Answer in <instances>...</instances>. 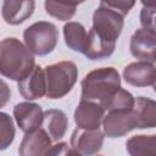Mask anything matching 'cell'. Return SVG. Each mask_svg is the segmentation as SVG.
Returning a JSON list of instances; mask_svg holds the SVG:
<instances>
[{
    "label": "cell",
    "mask_w": 156,
    "mask_h": 156,
    "mask_svg": "<svg viewBox=\"0 0 156 156\" xmlns=\"http://www.w3.org/2000/svg\"><path fill=\"white\" fill-rule=\"evenodd\" d=\"M69 149H71V147L68 146L67 143L61 141V143H57V144L52 145V146L49 149V151L46 152L45 156H66Z\"/></svg>",
    "instance_id": "obj_23"
},
{
    "label": "cell",
    "mask_w": 156,
    "mask_h": 156,
    "mask_svg": "<svg viewBox=\"0 0 156 156\" xmlns=\"http://www.w3.org/2000/svg\"><path fill=\"white\" fill-rule=\"evenodd\" d=\"M63 38L66 45L77 52L84 54L88 44V32L79 22H68L63 26Z\"/></svg>",
    "instance_id": "obj_16"
},
{
    "label": "cell",
    "mask_w": 156,
    "mask_h": 156,
    "mask_svg": "<svg viewBox=\"0 0 156 156\" xmlns=\"http://www.w3.org/2000/svg\"><path fill=\"white\" fill-rule=\"evenodd\" d=\"M82 99L100 104L107 111L122 89L121 77L113 67H101L89 72L80 82Z\"/></svg>",
    "instance_id": "obj_1"
},
{
    "label": "cell",
    "mask_w": 156,
    "mask_h": 156,
    "mask_svg": "<svg viewBox=\"0 0 156 156\" xmlns=\"http://www.w3.org/2000/svg\"><path fill=\"white\" fill-rule=\"evenodd\" d=\"M13 118L24 133H32L38 129L44 123V112L38 104L24 101L15 105L13 107Z\"/></svg>",
    "instance_id": "obj_9"
},
{
    "label": "cell",
    "mask_w": 156,
    "mask_h": 156,
    "mask_svg": "<svg viewBox=\"0 0 156 156\" xmlns=\"http://www.w3.org/2000/svg\"><path fill=\"white\" fill-rule=\"evenodd\" d=\"M33 0H5L2 2V18L11 26H17L27 21L34 12Z\"/></svg>",
    "instance_id": "obj_14"
},
{
    "label": "cell",
    "mask_w": 156,
    "mask_h": 156,
    "mask_svg": "<svg viewBox=\"0 0 156 156\" xmlns=\"http://www.w3.org/2000/svg\"><path fill=\"white\" fill-rule=\"evenodd\" d=\"M66 156H83L82 154H79L77 150H74L73 147H71L69 150H68V152H67V155Z\"/></svg>",
    "instance_id": "obj_24"
},
{
    "label": "cell",
    "mask_w": 156,
    "mask_h": 156,
    "mask_svg": "<svg viewBox=\"0 0 156 156\" xmlns=\"http://www.w3.org/2000/svg\"><path fill=\"white\" fill-rule=\"evenodd\" d=\"M106 4L123 16H126L129 10L135 5L134 1H106Z\"/></svg>",
    "instance_id": "obj_22"
},
{
    "label": "cell",
    "mask_w": 156,
    "mask_h": 156,
    "mask_svg": "<svg viewBox=\"0 0 156 156\" xmlns=\"http://www.w3.org/2000/svg\"><path fill=\"white\" fill-rule=\"evenodd\" d=\"M45 130L49 133L50 138L54 141L62 139L67 132L68 118L66 113L61 110L50 108L44 112V123Z\"/></svg>",
    "instance_id": "obj_15"
},
{
    "label": "cell",
    "mask_w": 156,
    "mask_h": 156,
    "mask_svg": "<svg viewBox=\"0 0 156 156\" xmlns=\"http://www.w3.org/2000/svg\"><path fill=\"white\" fill-rule=\"evenodd\" d=\"M45 11L54 18L58 21H68L71 20L77 10V2H61V1H45L44 2Z\"/></svg>",
    "instance_id": "obj_19"
},
{
    "label": "cell",
    "mask_w": 156,
    "mask_h": 156,
    "mask_svg": "<svg viewBox=\"0 0 156 156\" xmlns=\"http://www.w3.org/2000/svg\"><path fill=\"white\" fill-rule=\"evenodd\" d=\"M35 67L34 55L17 38H5L0 43V73L21 82Z\"/></svg>",
    "instance_id": "obj_2"
},
{
    "label": "cell",
    "mask_w": 156,
    "mask_h": 156,
    "mask_svg": "<svg viewBox=\"0 0 156 156\" xmlns=\"http://www.w3.org/2000/svg\"><path fill=\"white\" fill-rule=\"evenodd\" d=\"M0 133H1V150L7 149L13 139H15V126H13V121L12 118L6 113V112H1L0 113Z\"/></svg>",
    "instance_id": "obj_20"
},
{
    "label": "cell",
    "mask_w": 156,
    "mask_h": 156,
    "mask_svg": "<svg viewBox=\"0 0 156 156\" xmlns=\"http://www.w3.org/2000/svg\"><path fill=\"white\" fill-rule=\"evenodd\" d=\"M129 156H156V134L134 135L126 143Z\"/></svg>",
    "instance_id": "obj_18"
},
{
    "label": "cell",
    "mask_w": 156,
    "mask_h": 156,
    "mask_svg": "<svg viewBox=\"0 0 156 156\" xmlns=\"http://www.w3.org/2000/svg\"><path fill=\"white\" fill-rule=\"evenodd\" d=\"M2 89H4V91H5V90H7V87H6V83H5V82H2ZM5 102H6V96H5V94H4V95H2L1 105L4 106V105H5Z\"/></svg>",
    "instance_id": "obj_25"
},
{
    "label": "cell",
    "mask_w": 156,
    "mask_h": 156,
    "mask_svg": "<svg viewBox=\"0 0 156 156\" xmlns=\"http://www.w3.org/2000/svg\"><path fill=\"white\" fill-rule=\"evenodd\" d=\"M99 156H101V155H99Z\"/></svg>",
    "instance_id": "obj_27"
},
{
    "label": "cell",
    "mask_w": 156,
    "mask_h": 156,
    "mask_svg": "<svg viewBox=\"0 0 156 156\" xmlns=\"http://www.w3.org/2000/svg\"><path fill=\"white\" fill-rule=\"evenodd\" d=\"M52 139L50 138L49 133L40 128L32 133H26L20 147L18 155L20 156H45L49 149L51 147Z\"/></svg>",
    "instance_id": "obj_12"
},
{
    "label": "cell",
    "mask_w": 156,
    "mask_h": 156,
    "mask_svg": "<svg viewBox=\"0 0 156 156\" xmlns=\"http://www.w3.org/2000/svg\"><path fill=\"white\" fill-rule=\"evenodd\" d=\"M130 54L140 61L156 63V32L151 29H136L129 41Z\"/></svg>",
    "instance_id": "obj_7"
},
{
    "label": "cell",
    "mask_w": 156,
    "mask_h": 156,
    "mask_svg": "<svg viewBox=\"0 0 156 156\" xmlns=\"http://www.w3.org/2000/svg\"><path fill=\"white\" fill-rule=\"evenodd\" d=\"M44 72L46 77V96L51 100L67 95L78 79V68L72 61L48 65Z\"/></svg>",
    "instance_id": "obj_3"
},
{
    "label": "cell",
    "mask_w": 156,
    "mask_h": 156,
    "mask_svg": "<svg viewBox=\"0 0 156 156\" xmlns=\"http://www.w3.org/2000/svg\"><path fill=\"white\" fill-rule=\"evenodd\" d=\"M18 91L29 101L46 95V77L44 69L39 65H35L32 72L18 82Z\"/></svg>",
    "instance_id": "obj_13"
},
{
    "label": "cell",
    "mask_w": 156,
    "mask_h": 156,
    "mask_svg": "<svg viewBox=\"0 0 156 156\" xmlns=\"http://www.w3.org/2000/svg\"><path fill=\"white\" fill-rule=\"evenodd\" d=\"M105 108L94 101L80 99L76 111L74 122L77 128L84 130H96L105 118Z\"/></svg>",
    "instance_id": "obj_8"
},
{
    "label": "cell",
    "mask_w": 156,
    "mask_h": 156,
    "mask_svg": "<svg viewBox=\"0 0 156 156\" xmlns=\"http://www.w3.org/2000/svg\"><path fill=\"white\" fill-rule=\"evenodd\" d=\"M123 78L128 84L136 88L150 87L156 82V67L146 61L132 62L124 67Z\"/></svg>",
    "instance_id": "obj_11"
},
{
    "label": "cell",
    "mask_w": 156,
    "mask_h": 156,
    "mask_svg": "<svg viewBox=\"0 0 156 156\" xmlns=\"http://www.w3.org/2000/svg\"><path fill=\"white\" fill-rule=\"evenodd\" d=\"M23 39L26 46L33 55L46 56L56 48L58 32L54 23L39 21L24 29Z\"/></svg>",
    "instance_id": "obj_4"
},
{
    "label": "cell",
    "mask_w": 156,
    "mask_h": 156,
    "mask_svg": "<svg viewBox=\"0 0 156 156\" xmlns=\"http://www.w3.org/2000/svg\"><path fill=\"white\" fill-rule=\"evenodd\" d=\"M123 18L124 16L110 7L106 1H100L99 7L93 15L91 29L101 40L110 44H116L123 29Z\"/></svg>",
    "instance_id": "obj_5"
},
{
    "label": "cell",
    "mask_w": 156,
    "mask_h": 156,
    "mask_svg": "<svg viewBox=\"0 0 156 156\" xmlns=\"http://www.w3.org/2000/svg\"><path fill=\"white\" fill-rule=\"evenodd\" d=\"M104 134L107 138H121L133 129H138L136 116L134 108H118L107 111L102 121Z\"/></svg>",
    "instance_id": "obj_6"
},
{
    "label": "cell",
    "mask_w": 156,
    "mask_h": 156,
    "mask_svg": "<svg viewBox=\"0 0 156 156\" xmlns=\"http://www.w3.org/2000/svg\"><path fill=\"white\" fill-rule=\"evenodd\" d=\"M139 18L143 28L156 32V1H143Z\"/></svg>",
    "instance_id": "obj_21"
},
{
    "label": "cell",
    "mask_w": 156,
    "mask_h": 156,
    "mask_svg": "<svg viewBox=\"0 0 156 156\" xmlns=\"http://www.w3.org/2000/svg\"><path fill=\"white\" fill-rule=\"evenodd\" d=\"M104 135L100 129L84 130L76 128L71 136V146L83 156H94L102 147Z\"/></svg>",
    "instance_id": "obj_10"
},
{
    "label": "cell",
    "mask_w": 156,
    "mask_h": 156,
    "mask_svg": "<svg viewBox=\"0 0 156 156\" xmlns=\"http://www.w3.org/2000/svg\"><path fill=\"white\" fill-rule=\"evenodd\" d=\"M152 87H154V91H155V93H156V82H155V83H154V85H152Z\"/></svg>",
    "instance_id": "obj_26"
},
{
    "label": "cell",
    "mask_w": 156,
    "mask_h": 156,
    "mask_svg": "<svg viewBox=\"0 0 156 156\" xmlns=\"http://www.w3.org/2000/svg\"><path fill=\"white\" fill-rule=\"evenodd\" d=\"M134 112L136 116L138 129L156 128V101L139 96L135 100Z\"/></svg>",
    "instance_id": "obj_17"
}]
</instances>
